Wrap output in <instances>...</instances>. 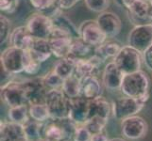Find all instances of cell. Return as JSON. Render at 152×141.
Returning <instances> with one entry per match:
<instances>
[{
  "mask_svg": "<svg viewBox=\"0 0 152 141\" xmlns=\"http://www.w3.org/2000/svg\"><path fill=\"white\" fill-rule=\"evenodd\" d=\"M149 83V77L146 72L140 70L124 74L120 90L125 96L140 98L148 94Z\"/></svg>",
  "mask_w": 152,
  "mask_h": 141,
  "instance_id": "1",
  "label": "cell"
},
{
  "mask_svg": "<svg viewBox=\"0 0 152 141\" xmlns=\"http://www.w3.org/2000/svg\"><path fill=\"white\" fill-rule=\"evenodd\" d=\"M116 2L128 10L129 17L135 25L152 22L150 0H116Z\"/></svg>",
  "mask_w": 152,
  "mask_h": 141,
  "instance_id": "2",
  "label": "cell"
},
{
  "mask_svg": "<svg viewBox=\"0 0 152 141\" xmlns=\"http://www.w3.org/2000/svg\"><path fill=\"white\" fill-rule=\"evenodd\" d=\"M45 103L48 108L52 119L69 118L70 98H68L61 88L49 90L46 92Z\"/></svg>",
  "mask_w": 152,
  "mask_h": 141,
  "instance_id": "3",
  "label": "cell"
},
{
  "mask_svg": "<svg viewBox=\"0 0 152 141\" xmlns=\"http://www.w3.org/2000/svg\"><path fill=\"white\" fill-rule=\"evenodd\" d=\"M149 99V93L140 98H132L125 96L117 99L113 103V117L118 121L137 115L145 106Z\"/></svg>",
  "mask_w": 152,
  "mask_h": 141,
  "instance_id": "4",
  "label": "cell"
},
{
  "mask_svg": "<svg viewBox=\"0 0 152 141\" xmlns=\"http://www.w3.org/2000/svg\"><path fill=\"white\" fill-rule=\"evenodd\" d=\"M27 50L10 46L1 54V67L3 72L10 75H15L25 72Z\"/></svg>",
  "mask_w": 152,
  "mask_h": 141,
  "instance_id": "5",
  "label": "cell"
},
{
  "mask_svg": "<svg viewBox=\"0 0 152 141\" xmlns=\"http://www.w3.org/2000/svg\"><path fill=\"white\" fill-rule=\"evenodd\" d=\"M142 60L143 54L130 45L123 46L113 59V62L124 72V74L140 71Z\"/></svg>",
  "mask_w": 152,
  "mask_h": 141,
  "instance_id": "6",
  "label": "cell"
},
{
  "mask_svg": "<svg viewBox=\"0 0 152 141\" xmlns=\"http://www.w3.org/2000/svg\"><path fill=\"white\" fill-rule=\"evenodd\" d=\"M1 98L9 107L28 104L24 82L9 81L1 87Z\"/></svg>",
  "mask_w": 152,
  "mask_h": 141,
  "instance_id": "7",
  "label": "cell"
},
{
  "mask_svg": "<svg viewBox=\"0 0 152 141\" xmlns=\"http://www.w3.org/2000/svg\"><path fill=\"white\" fill-rule=\"evenodd\" d=\"M26 27L34 38L48 40L53 31V21L46 14L38 12L28 17Z\"/></svg>",
  "mask_w": 152,
  "mask_h": 141,
  "instance_id": "8",
  "label": "cell"
},
{
  "mask_svg": "<svg viewBox=\"0 0 152 141\" xmlns=\"http://www.w3.org/2000/svg\"><path fill=\"white\" fill-rule=\"evenodd\" d=\"M80 37L93 47H97L104 43L108 39L96 20H86L78 27Z\"/></svg>",
  "mask_w": 152,
  "mask_h": 141,
  "instance_id": "9",
  "label": "cell"
},
{
  "mask_svg": "<svg viewBox=\"0 0 152 141\" xmlns=\"http://www.w3.org/2000/svg\"><path fill=\"white\" fill-rule=\"evenodd\" d=\"M129 45L143 53L152 45V24L135 25L129 34Z\"/></svg>",
  "mask_w": 152,
  "mask_h": 141,
  "instance_id": "10",
  "label": "cell"
},
{
  "mask_svg": "<svg viewBox=\"0 0 152 141\" xmlns=\"http://www.w3.org/2000/svg\"><path fill=\"white\" fill-rule=\"evenodd\" d=\"M148 123L145 119L135 115L121 121V132L126 138L138 140L145 137L148 133Z\"/></svg>",
  "mask_w": 152,
  "mask_h": 141,
  "instance_id": "11",
  "label": "cell"
},
{
  "mask_svg": "<svg viewBox=\"0 0 152 141\" xmlns=\"http://www.w3.org/2000/svg\"><path fill=\"white\" fill-rule=\"evenodd\" d=\"M90 111V100L82 95L70 99V113L71 119L77 125H84L89 119Z\"/></svg>",
  "mask_w": 152,
  "mask_h": 141,
  "instance_id": "12",
  "label": "cell"
},
{
  "mask_svg": "<svg viewBox=\"0 0 152 141\" xmlns=\"http://www.w3.org/2000/svg\"><path fill=\"white\" fill-rule=\"evenodd\" d=\"M73 40H74L69 36L53 29L48 38L52 55H54L58 59L67 56L70 53Z\"/></svg>",
  "mask_w": 152,
  "mask_h": 141,
  "instance_id": "13",
  "label": "cell"
},
{
  "mask_svg": "<svg viewBox=\"0 0 152 141\" xmlns=\"http://www.w3.org/2000/svg\"><path fill=\"white\" fill-rule=\"evenodd\" d=\"M98 25L107 38H113L117 36L122 28V22L118 15L111 12H104L99 13L96 18Z\"/></svg>",
  "mask_w": 152,
  "mask_h": 141,
  "instance_id": "14",
  "label": "cell"
},
{
  "mask_svg": "<svg viewBox=\"0 0 152 141\" xmlns=\"http://www.w3.org/2000/svg\"><path fill=\"white\" fill-rule=\"evenodd\" d=\"M124 72L113 61L109 62L103 71L102 84L108 90L115 91L121 88Z\"/></svg>",
  "mask_w": 152,
  "mask_h": 141,
  "instance_id": "15",
  "label": "cell"
},
{
  "mask_svg": "<svg viewBox=\"0 0 152 141\" xmlns=\"http://www.w3.org/2000/svg\"><path fill=\"white\" fill-rule=\"evenodd\" d=\"M103 59L99 57L96 54H94L88 59H77L76 62V69H75V74L80 78L95 75L96 71L100 68L103 63Z\"/></svg>",
  "mask_w": 152,
  "mask_h": 141,
  "instance_id": "16",
  "label": "cell"
},
{
  "mask_svg": "<svg viewBox=\"0 0 152 141\" xmlns=\"http://www.w3.org/2000/svg\"><path fill=\"white\" fill-rule=\"evenodd\" d=\"M26 91H27L28 104L36 103H45L46 92L48 91L45 87L43 78H36L24 82Z\"/></svg>",
  "mask_w": 152,
  "mask_h": 141,
  "instance_id": "17",
  "label": "cell"
},
{
  "mask_svg": "<svg viewBox=\"0 0 152 141\" xmlns=\"http://www.w3.org/2000/svg\"><path fill=\"white\" fill-rule=\"evenodd\" d=\"M34 40L35 38L30 34L28 27L26 25H21L12 30L9 40L10 46L17 47L23 50H29L33 44Z\"/></svg>",
  "mask_w": 152,
  "mask_h": 141,
  "instance_id": "18",
  "label": "cell"
},
{
  "mask_svg": "<svg viewBox=\"0 0 152 141\" xmlns=\"http://www.w3.org/2000/svg\"><path fill=\"white\" fill-rule=\"evenodd\" d=\"M1 141H28L23 124L12 121L1 123ZM29 141V140H28Z\"/></svg>",
  "mask_w": 152,
  "mask_h": 141,
  "instance_id": "19",
  "label": "cell"
},
{
  "mask_svg": "<svg viewBox=\"0 0 152 141\" xmlns=\"http://www.w3.org/2000/svg\"><path fill=\"white\" fill-rule=\"evenodd\" d=\"M112 112H113V104L110 103L106 98L99 96L96 99L90 100L89 119L92 117H99L109 121L110 115H111Z\"/></svg>",
  "mask_w": 152,
  "mask_h": 141,
  "instance_id": "20",
  "label": "cell"
},
{
  "mask_svg": "<svg viewBox=\"0 0 152 141\" xmlns=\"http://www.w3.org/2000/svg\"><path fill=\"white\" fill-rule=\"evenodd\" d=\"M81 80V95L88 100H93L102 94V84L96 75L82 78Z\"/></svg>",
  "mask_w": 152,
  "mask_h": 141,
  "instance_id": "21",
  "label": "cell"
},
{
  "mask_svg": "<svg viewBox=\"0 0 152 141\" xmlns=\"http://www.w3.org/2000/svg\"><path fill=\"white\" fill-rule=\"evenodd\" d=\"M52 21H53L54 30H57L59 32H61L67 36H69L73 40L80 38L78 29L64 14H62L61 12L59 13L54 18H52Z\"/></svg>",
  "mask_w": 152,
  "mask_h": 141,
  "instance_id": "22",
  "label": "cell"
},
{
  "mask_svg": "<svg viewBox=\"0 0 152 141\" xmlns=\"http://www.w3.org/2000/svg\"><path fill=\"white\" fill-rule=\"evenodd\" d=\"M43 137L50 141H61L64 138H68L60 119H52L44 124Z\"/></svg>",
  "mask_w": 152,
  "mask_h": 141,
  "instance_id": "23",
  "label": "cell"
},
{
  "mask_svg": "<svg viewBox=\"0 0 152 141\" xmlns=\"http://www.w3.org/2000/svg\"><path fill=\"white\" fill-rule=\"evenodd\" d=\"M94 54H95V47L85 43L81 38H78L73 40L70 53L68 56L77 60L88 59Z\"/></svg>",
  "mask_w": 152,
  "mask_h": 141,
  "instance_id": "24",
  "label": "cell"
},
{
  "mask_svg": "<svg viewBox=\"0 0 152 141\" xmlns=\"http://www.w3.org/2000/svg\"><path fill=\"white\" fill-rule=\"evenodd\" d=\"M31 55L34 56V59H37L39 62H45L49 59L52 55L50 49L49 41L46 39H36L33 41V44L31 48L28 50Z\"/></svg>",
  "mask_w": 152,
  "mask_h": 141,
  "instance_id": "25",
  "label": "cell"
},
{
  "mask_svg": "<svg viewBox=\"0 0 152 141\" xmlns=\"http://www.w3.org/2000/svg\"><path fill=\"white\" fill-rule=\"evenodd\" d=\"M39 12L46 14L50 18H54L56 15L61 13V8L59 5V0H29Z\"/></svg>",
  "mask_w": 152,
  "mask_h": 141,
  "instance_id": "26",
  "label": "cell"
},
{
  "mask_svg": "<svg viewBox=\"0 0 152 141\" xmlns=\"http://www.w3.org/2000/svg\"><path fill=\"white\" fill-rule=\"evenodd\" d=\"M76 62L77 59H73V57L69 56L62 57V59H60V60L56 63L53 71L64 80L66 78L72 76L73 74H75Z\"/></svg>",
  "mask_w": 152,
  "mask_h": 141,
  "instance_id": "27",
  "label": "cell"
},
{
  "mask_svg": "<svg viewBox=\"0 0 152 141\" xmlns=\"http://www.w3.org/2000/svg\"><path fill=\"white\" fill-rule=\"evenodd\" d=\"M61 90L68 98H76L81 95V80L76 74L66 78L64 81Z\"/></svg>",
  "mask_w": 152,
  "mask_h": 141,
  "instance_id": "28",
  "label": "cell"
},
{
  "mask_svg": "<svg viewBox=\"0 0 152 141\" xmlns=\"http://www.w3.org/2000/svg\"><path fill=\"white\" fill-rule=\"evenodd\" d=\"M29 117L39 122L45 123L51 119L48 108L45 103H36L28 104Z\"/></svg>",
  "mask_w": 152,
  "mask_h": 141,
  "instance_id": "29",
  "label": "cell"
},
{
  "mask_svg": "<svg viewBox=\"0 0 152 141\" xmlns=\"http://www.w3.org/2000/svg\"><path fill=\"white\" fill-rule=\"evenodd\" d=\"M44 124L45 123L34 121L31 118H29L23 124L26 135H27V137L29 141H37L38 139L43 137Z\"/></svg>",
  "mask_w": 152,
  "mask_h": 141,
  "instance_id": "30",
  "label": "cell"
},
{
  "mask_svg": "<svg viewBox=\"0 0 152 141\" xmlns=\"http://www.w3.org/2000/svg\"><path fill=\"white\" fill-rule=\"evenodd\" d=\"M122 47L120 46L118 43L115 41H105L104 43L99 45L95 48V54L101 57L103 60H106L107 59H111V57H115L118 54Z\"/></svg>",
  "mask_w": 152,
  "mask_h": 141,
  "instance_id": "31",
  "label": "cell"
},
{
  "mask_svg": "<svg viewBox=\"0 0 152 141\" xmlns=\"http://www.w3.org/2000/svg\"><path fill=\"white\" fill-rule=\"evenodd\" d=\"M28 106H28V104H22V106L10 107L8 111L10 121L24 124L30 118L28 113Z\"/></svg>",
  "mask_w": 152,
  "mask_h": 141,
  "instance_id": "32",
  "label": "cell"
},
{
  "mask_svg": "<svg viewBox=\"0 0 152 141\" xmlns=\"http://www.w3.org/2000/svg\"><path fill=\"white\" fill-rule=\"evenodd\" d=\"M64 79L58 75L54 71H51L45 76L43 77V82L48 90H56V88H61L64 84Z\"/></svg>",
  "mask_w": 152,
  "mask_h": 141,
  "instance_id": "33",
  "label": "cell"
},
{
  "mask_svg": "<svg viewBox=\"0 0 152 141\" xmlns=\"http://www.w3.org/2000/svg\"><path fill=\"white\" fill-rule=\"evenodd\" d=\"M108 123V119H105L99 117H92L84 124L93 134L96 133L103 132L105 126Z\"/></svg>",
  "mask_w": 152,
  "mask_h": 141,
  "instance_id": "34",
  "label": "cell"
},
{
  "mask_svg": "<svg viewBox=\"0 0 152 141\" xmlns=\"http://www.w3.org/2000/svg\"><path fill=\"white\" fill-rule=\"evenodd\" d=\"M41 69V62H39L31 53L27 50V59H26V66H25V72L28 74L34 75L38 74Z\"/></svg>",
  "mask_w": 152,
  "mask_h": 141,
  "instance_id": "35",
  "label": "cell"
},
{
  "mask_svg": "<svg viewBox=\"0 0 152 141\" xmlns=\"http://www.w3.org/2000/svg\"><path fill=\"white\" fill-rule=\"evenodd\" d=\"M10 34H12V31H10V20L5 15H1L0 17V43L1 45L10 40Z\"/></svg>",
  "mask_w": 152,
  "mask_h": 141,
  "instance_id": "36",
  "label": "cell"
},
{
  "mask_svg": "<svg viewBox=\"0 0 152 141\" xmlns=\"http://www.w3.org/2000/svg\"><path fill=\"white\" fill-rule=\"evenodd\" d=\"M87 8L94 12H106L110 6V0H84Z\"/></svg>",
  "mask_w": 152,
  "mask_h": 141,
  "instance_id": "37",
  "label": "cell"
},
{
  "mask_svg": "<svg viewBox=\"0 0 152 141\" xmlns=\"http://www.w3.org/2000/svg\"><path fill=\"white\" fill-rule=\"evenodd\" d=\"M92 133L85 125H78L73 134V141H90L92 137Z\"/></svg>",
  "mask_w": 152,
  "mask_h": 141,
  "instance_id": "38",
  "label": "cell"
},
{
  "mask_svg": "<svg viewBox=\"0 0 152 141\" xmlns=\"http://www.w3.org/2000/svg\"><path fill=\"white\" fill-rule=\"evenodd\" d=\"M19 0H0V9L2 12L12 13L18 7Z\"/></svg>",
  "mask_w": 152,
  "mask_h": 141,
  "instance_id": "39",
  "label": "cell"
},
{
  "mask_svg": "<svg viewBox=\"0 0 152 141\" xmlns=\"http://www.w3.org/2000/svg\"><path fill=\"white\" fill-rule=\"evenodd\" d=\"M142 54H143L144 64L148 70L152 71V45H150Z\"/></svg>",
  "mask_w": 152,
  "mask_h": 141,
  "instance_id": "40",
  "label": "cell"
},
{
  "mask_svg": "<svg viewBox=\"0 0 152 141\" xmlns=\"http://www.w3.org/2000/svg\"><path fill=\"white\" fill-rule=\"evenodd\" d=\"M80 0H59V5L61 9H68L75 6Z\"/></svg>",
  "mask_w": 152,
  "mask_h": 141,
  "instance_id": "41",
  "label": "cell"
},
{
  "mask_svg": "<svg viewBox=\"0 0 152 141\" xmlns=\"http://www.w3.org/2000/svg\"><path fill=\"white\" fill-rule=\"evenodd\" d=\"M90 141H110V139L108 138L107 134L104 132H100V133H96L92 134V137Z\"/></svg>",
  "mask_w": 152,
  "mask_h": 141,
  "instance_id": "42",
  "label": "cell"
},
{
  "mask_svg": "<svg viewBox=\"0 0 152 141\" xmlns=\"http://www.w3.org/2000/svg\"><path fill=\"white\" fill-rule=\"evenodd\" d=\"M110 141H125L123 138H113V139H111Z\"/></svg>",
  "mask_w": 152,
  "mask_h": 141,
  "instance_id": "43",
  "label": "cell"
},
{
  "mask_svg": "<svg viewBox=\"0 0 152 141\" xmlns=\"http://www.w3.org/2000/svg\"><path fill=\"white\" fill-rule=\"evenodd\" d=\"M37 141H50V140H48V139H46V138H45V137H42V138L38 139Z\"/></svg>",
  "mask_w": 152,
  "mask_h": 141,
  "instance_id": "44",
  "label": "cell"
},
{
  "mask_svg": "<svg viewBox=\"0 0 152 141\" xmlns=\"http://www.w3.org/2000/svg\"><path fill=\"white\" fill-rule=\"evenodd\" d=\"M61 141H73V140L70 139V138H64V139H62V140H61Z\"/></svg>",
  "mask_w": 152,
  "mask_h": 141,
  "instance_id": "45",
  "label": "cell"
},
{
  "mask_svg": "<svg viewBox=\"0 0 152 141\" xmlns=\"http://www.w3.org/2000/svg\"><path fill=\"white\" fill-rule=\"evenodd\" d=\"M150 3H151V5H152V0H150Z\"/></svg>",
  "mask_w": 152,
  "mask_h": 141,
  "instance_id": "46",
  "label": "cell"
}]
</instances>
